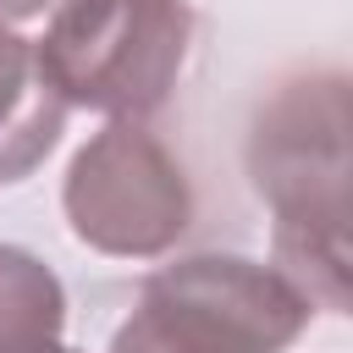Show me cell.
Instances as JSON below:
<instances>
[{
	"label": "cell",
	"mask_w": 353,
	"mask_h": 353,
	"mask_svg": "<svg viewBox=\"0 0 353 353\" xmlns=\"http://www.w3.org/2000/svg\"><path fill=\"white\" fill-rule=\"evenodd\" d=\"M66 105L39 72L33 39L0 28V188L22 182L44 165V154L61 143Z\"/></svg>",
	"instance_id": "5b68a950"
},
{
	"label": "cell",
	"mask_w": 353,
	"mask_h": 353,
	"mask_svg": "<svg viewBox=\"0 0 353 353\" xmlns=\"http://www.w3.org/2000/svg\"><path fill=\"white\" fill-rule=\"evenodd\" d=\"M44 6H61V0H0V28H11V22H28V17H39Z\"/></svg>",
	"instance_id": "52a82bcc"
},
{
	"label": "cell",
	"mask_w": 353,
	"mask_h": 353,
	"mask_svg": "<svg viewBox=\"0 0 353 353\" xmlns=\"http://www.w3.org/2000/svg\"><path fill=\"white\" fill-rule=\"evenodd\" d=\"M61 325H66L61 276L39 254L0 243V353H50L61 347Z\"/></svg>",
	"instance_id": "8992f818"
},
{
	"label": "cell",
	"mask_w": 353,
	"mask_h": 353,
	"mask_svg": "<svg viewBox=\"0 0 353 353\" xmlns=\"http://www.w3.org/2000/svg\"><path fill=\"white\" fill-rule=\"evenodd\" d=\"M254 193L276 210V270L314 303L347 309V77H281L248 127Z\"/></svg>",
	"instance_id": "6da1fadb"
},
{
	"label": "cell",
	"mask_w": 353,
	"mask_h": 353,
	"mask_svg": "<svg viewBox=\"0 0 353 353\" xmlns=\"http://www.w3.org/2000/svg\"><path fill=\"white\" fill-rule=\"evenodd\" d=\"M61 210L77 243L110 259H160L193 226L182 160L143 121H105L66 165Z\"/></svg>",
	"instance_id": "277c9868"
},
{
	"label": "cell",
	"mask_w": 353,
	"mask_h": 353,
	"mask_svg": "<svg viewBox=\"0 0 353 353\" xmlns=\"http://www.w3.org/2000/svg\"><path fill=\"white\" fill-rule=\"evenodd\" d=\"M188 44V0H61L33 55L61 105L143 121L171 99Z\"/></svg>",
	"instance_id": "3957f363"
},
{
	"label": "cell",
	"mask_w": 353,
	"mask_h": 353,
	"mask_svg": "<svg viewBox=\"0 0 353 353\" xmlns=\"http://www.w3.org/2000/svg\"><path fill=\"white\" fill-rule=\"evenodd\" d=\"M50 353H77V347H50Z\"/></svg>",
	"instance_id": "ba28073f"
},
{
	"label": "cell",
	"mask_w": 353,
	"mask_h": 353,
	"mask_svg": "<svg viewBox=\"0 0 353 353\" xmlns=\"http://www.w3.org/2000/svg\"><path fill=\"white\" fill-rule=\"evenodd\" d=\"M309 320L314 303L276 265L248 254H188L143 281L110 353H287Z\"/></svg>",
	"instance_id": "7a4b0ae2"
}]
</instances>
